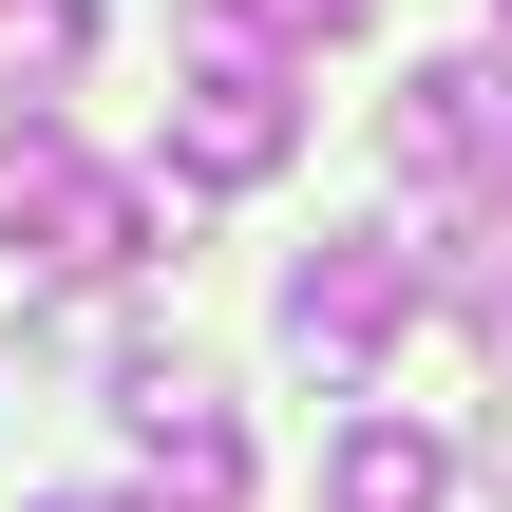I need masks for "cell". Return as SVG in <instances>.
I'll return each instance as SVG.
<instances>
[{
  "instance_id": "obj_1",
  "label": "cell",
  "mask_w": 512,
  "mask_h": 512,
  "mask_svg": "<svg viewBox=\"0 0 512 512\" xmlns=\"http://www.w3.org/2000/svg\"><path fill=\"white\" fill-rule=\"evenodd\" d=\"M0 247H38L57 285H114V266H152V190L95 171L57 114H0Z\"/></svg>"
},
{
  "instance_id": "obj_2",
  "label": "cell",
  "mask_w": 512,
  "mask_h": 512,
  "mask_svg": "<svg viewBox=\"0 0 512 512\" xmlns=\"http://www.w3.org/2000/svg\"><path fill=\"white\" fill-rule=\"evenodd\" d=\"M418 285H437V247L418 228H342V247H304L285 266V361L342 399V380H380V342L418 323Z\"/></svg>"
},
{
  "instance_id": "obj_3",
  "label": "cell",
  "mask_w": 512,
  "mask_h": 512,
  "mask_svg": "<svg viewBox=\"0 0 512 512\" xmlns=\"http://www.w3.org/2000/svg\"><path fill=\"white\" fill-rule=\"evenodd\" d=\"M285 133H304L285 38L209 19V57H190V95H171V171H190V190H266V171H285Z\"/></svg>"
},
{
  "instance_id": "obj_4",
  "label": "cell",
  "mask_w": 512,
  "mask_h": 512,
  "mask_svg": "<svg viewBox=\"0 0 512 512\" xmlns=\"http://www.w3.org/2000/svg\"><path fill=\"white\" fill-rule=\"evenodd\" d=\"M380 133H399L418 190H456V228H494V209H512V57H418Z\"/></svg>"
},
{
  "instance_id": "obj_5",
  "label": "cell",
  "mask_w": 512,
  "mask_h": 512,
  "mask_svg": "<svg viewBox=\"0 0 512 512\" xmlns=\"http://www.w3.org/2000/svg\"><path fill=\"white\" fill-rule=\"evenodd\" d=\"M114 418H133V456H152V512H247V418H228L190 361H133Z\"/></svg>"
},
{
  "instance_id": "obj_6",
  "label": "cell",
  "mask_w": 512,
  "mask_h": 512,
  "mask_svg": "<svg viewBox=\"0 0 512 512\" xmlns=\"http://www.w3.org/2000/svg\"><path fill=\"white\" fill-rule=\"evenodd\" d=\"M437 494H456V437H418V418H361L323 456V512H437Z\"/></svg>"
},
{
  "instance_id": "obj_7",
  "label": "cell",
  "mask_w": 512,
  "mask_h": 512,
  "mask_svg": "<svg viewBox=\"0 0 512 512\" xmlns=\"http://www.w3.org/2000/svg\"><path fill=\"white\" fill-rule=\"evenodd\" d=\"M95 57V0H0V95H57Z\"/></svg>"
},
{
  "instance_id": "obj_8",
  "label": "cell",
  "mask_w": 512,
  "mask_h": 512,
  "mask_svg": "<svg viewBox=\"0 0 512 512\" xmlns=\"http://www.w3.org/2000/svg\"><path fill=\"white\" fill-rule=\"evenodd\" d=\"M228 19H247V38H361L380 0H228Z\"/></svg>"
},
{
  "instance_id": "obj_9",
  "label": "cell",
  "mask_w": 512,
  "mask_h": 512,
  "mask_svg": "<svg viewBox=\"0 0 512 512\" xmlns=\"http://www.w3.org/2000/svg\"><path fill=\"white\" fill-rule=\"evenodd\" d=\"M38 512H152V494H38Z\"/></svg>"
},
{
  "instance_id": "obj_10",
  "label": "cell",
  "mask_w": 512,
  "mask_h": 512,
  "mask_svg": "<svg viewBox=\"0 0 512 512\" xmlns=\"http://www.w3.org/2000/svg\"><path fill=\"white\" fill-rule=\"evenodd\" d=\"M494 19H512V0H494Z\"/></svg>"
}]
</instances>
